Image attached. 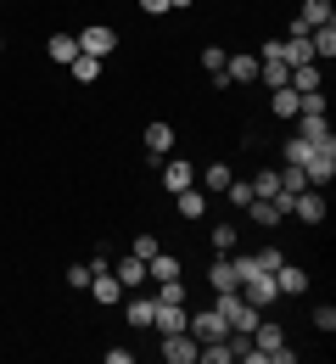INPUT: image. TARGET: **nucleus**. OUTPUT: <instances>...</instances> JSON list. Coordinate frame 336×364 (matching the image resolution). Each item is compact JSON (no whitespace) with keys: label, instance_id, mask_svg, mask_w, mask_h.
I'll return each mask as SVG.
<instances>
[{"label":"nucleus","instance_id":"nucleus-35","mask_svg":"<svg viewBox=\"0 0 336 364\" xmlns=\"http://www.w3.org/2000/svg\"><path fill=\"white\" fill-rule=\"evenodd\" d=\"M141 11H151V17H163V11H168V0H141Z\"/></svg>","mask_w":336,"mask_h":364},{"label":"nucleus","instance_id":"nucleus-7","mask_svg":"<svg viewBox=\"0 0 336 364\" xmlns=\"http://www.w3.org/2000/svg\"><path fill=\"white\" fill-rule=\"evenodd\" d=\"M85 291H90V297H96L101 309H112V303H118V297H124V286H118V274L107 269V264H96V269H90V286H85Z\"/></svg>","mask_w":336,"mask_h":364},{"label":"nucleus","instance_id":"nucleus-8","mask_svg":"<svg viewBox=\"0 0 336 364\" xmlns=\"http://www.w3.org/2000/svg\"><path fill=\"white\" fill-rule=\"evenodd\" d=\"M320 23H336V6H331V0H303L291 34H308V28H320Z\"/></svg>","mask_w":336,"mask_h":364},{"label":"nucleus","instance_id":"nucleus-18","mask_svg":"<svg viewBox=\"0 0 336 364\" xmlns=\"http://www.w3.org/2000/svg\"><path fill=\"white\" fill-rule=\"evenodd\" d=\"M297 135L308 140V146H336V135H331L325 118H297Z\"/></svg>","mask_w":336,"mask_h":364},{"label":"nucleus","instance_id":"nucleus-9","mask_svg":"<svg viewBox=\"0 0 336 364\" xmlns=\"http://www.w3.org/2000/svg\"><path fill=\"white\" fill-rule=\"evenodd\" d=\"M224 79H230V90H236V85H252V79H258V50L224 56Z\"/></svg>","mask_w":336,"mask_h":364},{"label":"nucleus","instance_id":"nucleus-13","mask_svg":"<svg viewBox=\"0 0 336 364\" xmlns=\"http://www.w3.org/2000/svg\"><path fill=\"white\" fill-rule=\"evenodd\" d=\"M207 286H213V291H236V286H241V269H236V258H219V264L207 269Z\"/></svg>","mask_w":336,"mask_h":364},{"label":"nucleus","instance_id":"nucleus-10","mask_svg":"<svg viewBox=\"0 0 336 364\" xmlns=\"http://www.w3.org/2000/svg\"><path fill=\"white\" fill-rule=\"evenodd\" d=\"M224 331H230V325H224L219 309H207V314H196V309H191V336H196V342H219Z\"/></svg>","mask_w":336,"mask_h":364},{"label":"nucleus","instance_id":"nucleus-20","mask_svg":"<svg viewBox=\"0 0 336 364\" xmlns=\"http://www.w3.org/2000/svg\"><path fill=\"white\" fill-rule=\"evenodd\" d=\"M50 62H62V68H67V62H73V56H79V34H50Z\"/></svg>","mask_w":336,"mask_h":364},{"label":"nucleus","instance_id":"nucleus-22","mask_svg":"<svg viewBox=\"0 0 336 364\" xmlns=\"http://www.w3.org/2000/svg\"><path fill=\"white\" fill-rule=\"evenodd\" d=\"M269 112H275V118H297V90H291V85L269 90Z\"/></svg>","mask_w":336,"mask_h":364},{"label":"nucleus","instance_id":"nucleus-17","mask_svg":"<svg viewBox=\"0 0 336 364\" xmlns=\"http://www.w3.org/2000/svg\"><path fill=\"white\" fill-rule=\"evenodd\" d=\"M174 202H180V213H185V219H202V213H207V191H202V185L174 191Z\"/></svg>","mask_w":336,"mask_h":364},{"label":"nucleus","instance_id":"nucleus-27","mask_svg":"<svg viewBox=\"0 0 336 364\" xmlns=\"http://www.w3.org/2000/svg\"><path fill=\"white\" fill-rule=\"evenodd\" d=\"M252 196H281V168H264L252 180Z\"/></svg>","mask_w":336,"mask_h":364},{"label":"nucleus","instance_id":"nucleus-4","mask_svg":"<svg viewBox=\"0 0 336 364\" xmlns=\"http://www.w3.org/2000/svg\"><path fill=\"white\" fill-rule=\"evenodd\" d=\"M213 309L224 314V325H230V331H252V325H258V314H264V309H252V303H246V297H236V291H219V303H213Z\"/></svg>","mask_w":336,"mask_h":364},{"label":"nucleus","instance_id":"nucleus-11","mask_svg":"<svg viewBox=\"0 0 336 364\" xmlns=\"http://www.w3.org/2000/svg\"><path fill=\"white\" fill-rule=\"evenodd\" d=\"M112 274H118V286H124V291H141L146 280H151V274H146V258H135V252H129V258H124Z\"/></svg>","mask_w":336,"mask_h":364},{"label":"nucleus","instance_id":"nucleus-36","mask_svg":"<svg viewBox=\"0 0 336 364\" xmlns=\"http://www.w3.org/2000/svg\"><path fill=\"white\" fill-rule=\"evenodd\" d=\"M168 11H191V0H168Z\"/></svg>","mask_w":336,"mask_h":364},{"label":"nucleus","instance_id":"nucleus-28","mask_svg":"<svg viewBox=\"0 0 336 364\" xmlns=\"http://www.w3.org/2000/svg\"><path fill=\"white\" fill-rule=\"evenodd\" d=\"M224 196H230V208H246V202H252V180H230Z\"/></svg>","mask_w":336,"mask_h":364},{"label":"nucleus","instance_id":"nucleus-3","mask_svg":"<svg viewBox=\"0 0 336 364\" xmlns=\"http://www.w3.org/2000/svg\"><path fill=\"white\" fill-rule=\"evenodd\" d=\"M303 180L314 185V191H325L336 180V146H314L308 157H303Z\"/></svg>","mask_w":336,"mask_h":364},{"label":"nucleus","instance_id":"nucleus-31","mask_svg":"<svg viewBox=\"0 0 336 364\" xmlns=\"http://www.w3.org/2000/svg\"><path fill=\"white\" fill-rule=\"evenodd\" d=\"M314 331H320V336H331V331H336V309H331V303L314 309Z\"/></svg>","mask_w":336,"mask_h":364},{"label":"nucleus","instance_id":"nucleus-6","mask_svg":"<svg viewBox=\"0 0 336 364\" xmlns=\"http://www.w3.org/2000/svg\"><path fill=\"white\" fill-rule=\"evenodd\" d=\"M291 213H297L303 225H325V191H314V185H303V191L291 196Z\"/></svg>","mask_w":336,"mask_h":364},{"label":"nucleus","instance_id":"nucleus-21","mask_svg":"<svg viewBox=\"0 0 336 364\" xmlns=\"http://www.w3.org/2000/svg\"><path fill=\"white\" fill-rule=\"evenodd\" d=\"M286 85H291V90H320V62H303V68H291Z\"/></svg>","mask_w":336,"mask_h":364},{"label":"nucleus","instance_id":"nucleus-24","mask_svg":"<svg viewBox=\"0 0 336 364\" xmlns=\"http://www.w3.org/2000/svg\"><path fill=\"white\" fill-rule=\"evenodd\" d=\"M236 180V174H230V163H207V174H202V191H207V196H213V191H219V196H224V185Z\"/></svg>","mask_w":336,"mask_h":364},{"label":"nucleus","instance_id":"nucleus-25","mask_svg":"<svg viewBox=\"0 0 336 364\" xmlns=\"http://www.w3.org/2000/svg\"><path fill=\"white\" fill-rule=\"evenodd\" d=\"M163 185H168V191H185V185H196V174H191V163H180V157H174V163H168V168H163Z\"/></svg>","mask_w":336,"mask_h":364},{"label":"nucleus","instance_id":"nucleus-1","mask_svg":"<svg viewBox=\"0 0 336 364\" xmlns=\"http://www.w3.org/2000/svg\"><path fill=\"white\" fill-rule=\"evenodd\" d=\"M236 291L246 297V303H252V309H269V303L281 297V286H275V274H269V269H246Z\"/></svg>","mask_w":336,"mask_h":364},{"label":"nucleus","instance_id":"nucleus-23","mask_svg":"<svg viewBox=\"0 0 336 364\" xmlns=\"http://www.w3.org/2000/svg\"><path fill=\"white\" fill-rule=\"evenodd\" d=\"M67 73H73L79 85H96V79H101V62H96V56H85V50H79V56L67 62Z\"/></svg>","mask_w":336,"mask_h":364},{"label":"nucleus","instance_id":"nucleus-15","mask_svg":"<svg viewBox=\"0 0 336 364\" xmlns=\"http://www.w3.org/2000/svg\"><path fill=\"white\" fill-rule=\"evenodd\" d=\"M275 286H281L286 297H303V291H308V269H297V264H281V269H275Z\"/></svg>","mask_w":336,"mask_h":364},{"label":"nucleus","instance_id":"nucleus-16","mask_svg":"<svg viewBox=\"0 0 336 364\" xmlns=\"http://www.w3.org/2000/svg\"><path fill=\"white\" fill-rule=\"evenodd\" d=\"M168 146H174V129H168V124H146V157H151V163L168 157Z\"/></svg>","mask_w":336,"mask_h":364},{"label":"nucleus","instance_id":"nucleus-2","mask_svg":"<svg viewBox=\"0 0 336 364\" xmlns=\"http://www.w3.org/2000/svg\"><path fill=\"white\" fill-rule=\"evenodd\" d=\"M157 353L168 364H196L202 359V342H196L191 331H168V336H157Z\"/></svg>","mask_w":336,"mask_h":364},{"label":"nucleus","instance_id":"nucleus-26","mask_svg":"<svg viewBox=\"0 0 336 364\" xmlns=\"http://www.w3.org/2000/svg\"><path fill=\"white\" fill-rule=\"evenodd\" d=\"M196 364H236L230 359V342H224V336H219V342H202V359Z\"/></svg>","mask_w":336,"mask_h":364},{"label":"nucleus","instance_id":"nucleus-37","mask_svg":"<svg viewBox=\"0 0 336 364\" xmlns=\"http://www.w3.org/2000/svg\"><path fill=\"white\" fill-rule=\"evenodd\" d=\"M0 50H6V40H0Z\"/></svg>","mask_w":336,"mask_h":364},{"label":"nucleus","instance_id":"nucleus-34","mask_svg":"<svg viewBox=\"0 0 336 364\" xmlns=\"http://www.w3.org/2000/svg\"><path fill=\"white\" fill-rule=\"evenodd\" d=\"M90 269H96V264H73V269H67V286L85 291V286H90Z\"/></svg>","mask_w":336,"mask_h":364},{"label":"nucleus","instance_id":"nucleus-12","mask_svg":"<svg viewBox=\"0 0 336 364\" xmlns=\"http://www.w3.org/2000/svg\"><path fill=\"white\" fill-rule=\"evenodd\" d=\"M151 314H157V297H129L124 325H129V331H151Z\"/></svg>","mask_w":336,"mask_h":364},{"label":"nucleus","instance_id":"nucleus-5","mask_svg":"<svg viewBox=\"0 0 336 364\" xmlns=\"http://www.w3.org/2000/svg\"><path fill=\"white\" fill-rule=\"evenodd\" d=\"M79 50H85V56H96V62H107V56L118 50V34H112L107 23H90V28L79 34Z\"/></svg>","mask_w":336,"mask_h":364},{"label":"nucleus","instance_id":"nucleus-30","mask_svg":"<svg viewBox=\"0 0 336 364\" xmlns=\"http://www.w3.org/2000/svg\"><path fill=\"white\" fill-rule=\"evenodd\" d=\"M308 151H314V146H308L303 135H291V140H286V163H297V168H303V157H308Z\"/></svg>","mask_w":336,"mask_h":364},{"label":"nucleus","instance_id":"nucleus-32","mask_svg":"<svg viewBox=\"0 0 336 364\" xmlns=\"http://www.w3.org/2000/svg\"><path fill=\"white\" fill-rule=\"evenodd\" d=\"M252 258H258V269H281V264H286V258H281V247H264V252H252Z\"/></svg>","mask_w":336,"mask_h":364},{"label":"nucleus","instance_id":"nucleus-33","mask_svg":"<svg viewBox=\"0 0 336 364\" xmlns=\"http://www.w3.org/2000/svg\"><path fill=\"white\" fill-rule=\"evenodd\" d=\"M129 252H135V258H157V235H151V230L135 235V247H129Z\"/></svg>","mask_w":336,"mask_h":364},{"label":"nucleus","instance_id":"nucleus-19","mask_svg":"<svg viewBox=\"0 0 336 364\" xmlns=\"http://www.w3.org/2000/svg\"><path fill=\"white\" fill-rule=\"evenodd\" d=\"M146 274H151V280H174V274H180V258L157 247V258H146Z\"/></svg>","mask_w":336,"mask_h":364},{"label":"nucleus","instance_id":"nucleus-29","mask_svg":"<svg viewBox=\"0 0 336 364\" xmlns=\"http://www.w3.org/2000/svg\"><path fill=\"white\" fill-rule=\"evenodd\" d=\"M213 247L219 252H236V225H213Z\"/></svg>","mask_w":336,"mask_h":364},{"label":"nucleus","instance_id":"nucleus-14","mask_svg":"<svg viewBox=\"0 0 336 364\" xmlns=\"http://www.w3.org/2000/svg\"><path fill=\"white\" fill-rule=\"evenodd\" d=\"M224 56H230L224 46H207V50H202V68H207V79H213V90H230V79H224Z\"/></svg>","mask_w":336,"mask_h":364}]
</instances>
